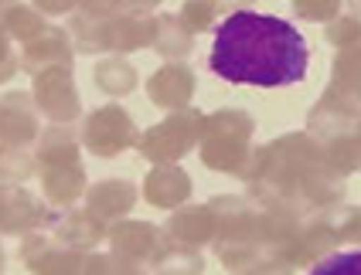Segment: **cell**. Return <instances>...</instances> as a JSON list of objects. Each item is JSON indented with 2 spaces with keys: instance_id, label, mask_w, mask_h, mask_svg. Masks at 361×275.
I'll list each match as a JSON object with an SVG mask.
<instances>
[{
  "instance_id": "obj_1",
  "label": "cell",
  "mask_w": 361,
  "mask_h": 275,
  "mask_svg": "<svg viewBox=\"0 0 361 275\" xmlns=\"http://www.w3.org/2000/svg\"><path fill=\"white\" fill-rule=\"evenodd\" d=\"M208 65L221 82L232 85L283 89L307 79L310 48L290 20L235 11L219 24Z\"/></svg>"
},
{
  "instance_id": "obj_2",
  "label": "cell",
  "mask_w": 361,
  "mask_h": 275,
  "mask_svg": "<svg viewBox=\"0 0 361 275\" xmlns=\"http://www.w3.org/2000/svg\"><path fill=\"white\" fill-rule=\"evenodd\" d=\"M310 275H361V252H338L321 258Z\"/></svg>"
}]
</instances>
